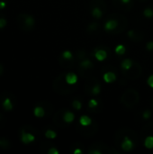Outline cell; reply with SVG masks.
<instances>
[{"instance_id":"cell-1","label":"cell","mask_w":153,"mask_h":154,"mask_svg":"<svg viewBox=\"0 0 153 154\" xmlns=\"http://www.w3.org/2000/svg\"><path fill=\"white\" fill-rule=\"evenodd\" d=\"M66 74L67 73H61L59 76L56 77L52 83V88L53 90L60 95H69L75 91L74 88H71V85H69L66 81Z\"/></svg>"},{"instance_id":"cell-2","label":"cell","mask_w":153,"mask_h":154,"mask_svg":"<svg viewBox=\"0 0 153 154\" xmlns=\"http://www.w3.org/2000/svg\"><path fill=\"white\" fill-rule=\"evenodd\" d=\"M139 98V92L134 88H129L123 93L121 97V103L127 108H133L138 104Z\"/></svg>"},{"instance_id":"cell-3","label":"cell","mask_w":153,"mask_h":154,"mask_svg":"<svg viewBox=\"0 0 153 154\" xmlns=\"http://www.w3.org/2000/svg\"><path fill=\"white\" fill-rule=\"evenodd\" d=\"M18 134H19V137L21 139L22 143H23L25 144L34 142L36 139V136H38L40 134L39 131L31 125H23V126L20 127Z\"/></svg>"},{"instance_id":"cell-4","label":"cell","mask_w":153,"mask_h":154,"mask_svg":"<svg viewBox=\"0 0 153 154\" xmlns=\"http://www.w3.org/2000/svg\"><path fill=\"white\" fill-rule=\"evenodd\" d=\"M16 23L18 27L23 32H30L35 26V20L34 17L29 14L22 13L17 15Z\"/></svg>"},{"instance_id":"cell-5","label":"cell","mask_w":153,"mask_h":154,"mask_svg":"<svg viewBox=\"0 0 153 154\" xmlns=\"http://www.w3.org/2000/svg\"><path fill=\"white\" fill-rule=\"evenodd\" d=\"M0 103L4 110L9 112L14 109L16 105V98L14 94L9 91H5L0 96Z\"/></svg>"},{"instance_id":"cell-6","label":"cell","mask_w":153,"mask_h":154,"mask_svg":"<svg viewBox=\"0 0 153 154\" xmlns=\"http://www.w3.org/2000/svg\"><path fill=\"white\" fill-rule=\"evenodd\" d=\"M78 133L84 137H91L97 134L98 132V124L96 122H92L90 125L83 126V125H78L76 127Z\"/></svg>"},{"instance_id":"cell-7","label":"cell","mask_w":153,"mask_h":154,"mask_svg":"<svg viewBox=\"0 0 153 154\" xmlns=\"http://www.w3.org/2000/svg\"><path fill=\"white\" fill-rule=\"evenodd\" d=\"M125 135H128L135 143L138 142L137 134L133 130L129 129V128H122V129H120V130H118L116 132V134H115V143H116V144H120L121 145V143L124 140Z\"/></svg>"},{"instance_id":"cell-8","label":"cell","mask_w":153,"mask_h":154,"mask_svg":"<svg viewBox=\"0 0 153 154\" xmlns=\"http://www.w3.org/2000/svg\"><path fill=\"white\" fill-rule=\"evenodd\" d=\"M123 71H124V75L126 79H131V80H135L141 77V75L142 73V66L138 62L133 61V64L130 69L123 70Z\"/></svg>"},{"instance_id":"cell-9","label":"cell","mask_w":153,"mask_h":154,"mask_svg":"<svg viewBox=\"0 0 153 154\" xmlns=\"http://www.w3.org/2000/svg\"><path fill=\"white\" fill-rule=\"evenodd\" d=\"M109 16L115 17V18H116L118 20V26H117V28L115 31H113L111 33L117 34V33H120V32H124L126 29V27L128 25V21H127V19H126V17L124 15H123L121 14H111Z\"/></svg>"},{"instance_id":"cell-10","label":"cell","mask_w":153,"mask_h":154,"mask_svg":"<svg viewBox=\"0 0 153 154\" xmlns=\"http://www.w3.org/2000/svg\"><path fill=\"white\" fill-rule=\"evenodd\" d=\"M90 149H96V150H99L102 153H108V154H119L120 152L113 148V147H110L108 145H106V143H93L92 145H90Z\"/></svg>"},{"instance_id":"cell-11","label":"cell","mask_w":153,"mask_h":154,"mask_svg":"<svg viewBox=\"0 0 153 154\" xmlns=\"http://www.w3.org/2000/svg\"><path fill=\"white\" fill-rule=\"evenodd\" d=\"M65 111H66V109H60V110L57 111L55 113V115L53 116V123L57 127H65V126L69 125V124H67L63 119V115H64Z\"/></svg>"},{"instance_id":"cell-12","label":"cell","mask_w":153,"mask_h":154,"mask_svg":"<svg viewBox=\"0 0 153 154\" xmlns=\"http://www.w3.org/2000/svg\"><path fill=\"white\" fill-rule=\"evenodd\" d=\"M127 35L131 41L135 42H139L143 40L145 34L141 30H131L127 32Z\"/></svg>"},{"instance_id":"cell-13","label":"cell","mask_w":153,"mask_h":154,"mask_svg":"<svg viewBox=\"0 0 153 154\" xmlns=\"http://www.w3.org/2000/svg\"><path fill=\"white\" fill-rule=\"evenodd\" d=\"M120 146L122 147V149H123L124 152H130V151H132V150L134 148V146H135V142L133 141L128 135H125L124 138V140L122 141Z\"/></svg>"},{"instance_id":"cell-14","label":"cell","mask_w":153,"mask_h":154,"mask_svg":"<svg viewBox=\"0 0 153 154\" xmlns=\"http://www.w3.org/2000/svg\"><path fill=\"white\" fill-rule=\"evenodd\" d=\"M58 61H59V64L64 69H71L74 66V57L69 59V58L63 57L60 54L58 58Z\"/></svg>"},{"instance_id":"cell-15","label":"cell","mask_w":153,"mask_h":154,"mask_svg":"<svg viewBox=\"0 0 153 154\" xmlns=\"http://www.w3.org/2000/svg\"><path fill=\"white\" fill-rule=\"evenodd\" d=\"M117 26H118V20L115 17L109 16V20L105 23L104 29L111 33L113 31H115L117 28Z\"/></svg>"},{"instance_id":"cell-16","label":"cell","mask_w":153,"mask_h":154,"mask_svg":"<svg viewBox=\"0 0 153 154\" xmlns=\"http://www.w3.org/2000/svg\"><path fill=\"white\" fill-rule=\"evenodd\" d=\"M94 7L100 8L104 13L107 10V5L105 0H91V2L89 3V8L91 10Z\"/></svg>"},{"instance_id":"cell-17","label":"cell","mask_w":153,"mask_h":154,"mask_svg":"<svg viewBox=\"0 0 153 154\" xmlns=\"http://www.w3.org/2000/svg\"><path fill=\"white\" fill-rule=\"evenodd\" d=\"M148 135H152L153 136V122L146 125L144 127H142L141 134H140V139L144 140V138Z\"/></svg>"},{"instance_id":"cell-18","label":"cell","mask_w":153,"mask_h":154,"mask_svg":"<svg viewBox=\"0 0 153 154\" xmlns=\"http://www.w3.org/2000/svg\"><path fill=\"white\" fill-rule=\"evenodd\" d=\"M96 82H98V80H97L95 77H93V76H89L88 78H87V82H86V84H85V91H86L87 94L90 95L91 90H92L93 87L95 86V84H96Z\"/></svg>"},{"instance_id":"cell-19","label":"cell","mask_w":153,"mask_h":154,"mask_svg":"<svg viewBox=\"0 0 153 154\" xmlns=\"http://www.w3.org/2000/svg\"><path fill=\"white\" fill-rule=\"evenodd\" d=\"M107 51H106L105 49H99V48H96L95 50V58L99 60V61H103L105 60L106 58H107Z\"/></svg>"},{"instance_id":"cell-20","label":"cell","mask_w":153,"mask_h":154,"mask_svg":"<svg viewBox=\"0 0 153 154\" xmlns=\"http://www.w3.org/2000/svg\"><path fill=\"white\" fill-rule=\"evenodd\" d=\"M113 3H114V5L117 8L124 9V10H126V11L131 10L133 8V2H130L129 4H124L121 0H113Z\"/></svg>"},{"instance_id":"cell-21","label":"cell","mask_w":153,"mask_h":154,"mask_svg":"<svg viewBox=\"0 0 153 154\" xmlns=\"http://www.w3.org/2000/svg\"><path fill=\"white\" fill-rule=\"evenodd\" d=\"M37 104L41 105L44 108L45 113H46V116H50L53 113V106L51 105V103H50L48 101H40Z\"/></svg>"},{"instance_id":"cell-22","label":"cell","mask_w":153,"mask_h":154,"mask_svg":"<svg viewBox=\"0 0 153 154\" xmlns=\"http://www.w3.org/2000/svg\"><path fill=\"white\" fill-rule=\"evenodd\" d=\"M33 114L38 118H42V117L46 116V113H45L44 108L39 104H36V106L33 109Z\"/></svg>"},{"instance_id":"cell-23","label":"cell","mask_w":153,"mask_h":154,"mask_svg":"<svg viewBox=\"0 0 153 154\" xmlns=\"http://www.w3.org/2000/svg\"><path fill=\"white\" fill-rule=\"evenodd\" d=\"M103 78L106 83H113L116 80V74L112 71H107L104 74Z\"/></svg>"},{"instance_id":"cell-24","label":"cell","mask_w":153,"mask_h":154,"mask_svg":"<svg viewBox=\"0 0 153 154\" xmlns=\"http://www.w3.org/2000/svg\"><path fill=\"white\" fill-rule=\"evenodd\" d=\"M66 81L68 82L69 85H75L78 82V76L75 73L69 72L66 74Z\"/></svg>"},{"instance_id":"cell-25","label":"cell","mask_w":153,"mask_h":154,"mask_svg":"<svg viewBox=\"0 0 153 154\" xmlns=\"http://www.w3.org/2000/svg\"><path fill=\"white\" fill-rule=\"evenodd\" d=\"M11 148V143L7 138L1 137L0 138V149L3 151H7Z\"/></svg>"},{"instance_id":"cell-26","label":"cell","mask_w":153,"mask_h":154,"mask_svg":"<svg viewBox=\"0 0 153 154\" xmlns=\"http://www.w3.org/2000/svg\"><path fill=\"white\" fill-rule=\"evenodd\" d=\"M52 146H54V145H53L51 143L43 142V143H41L39 150H40V152H41V153H43V154L48 153V151H49Z\"/></svg>"},{"instance_id":"cell-27","label":"cell","mask_w":153,"mask_h":154,"mask_svg":"<svg viewBox=\"0 0 153 154\" xmlns=\"http://www.w3.org/2000/svg\"><path fill=\"white\" fill-rule=\"evenodd\" d=\"M63 119H64V121L67 123V124H70V123H72L73 121H74V119H75V115L72 113V112H70V111H69V110H66L65 111V113H64V115H63Z\"/></svg>"},{"instance_id":"cell-28","label":"cell","mask_w":153,"mask_h":154,"mask_svg":"<svg viewBox=\"0 0 153 154\" xmlns=\"http://www.w3.org/2000/svg\"><path fill=\"white\" fill-rule=\"evenodd\" d=\"M133 64V60H130V59H125L122 61L121 63V68L123 70H128L131 69V67Z\"/></svg>"},{"instance_id":"cell-29","label":"cell","mask_w":153,"mask_h":154,"mask_svg":"<svg viewBox=\"0 0 153 154\" xmlns=\"http://www.w3.org/2000/svg\"><path fill=\"white\" fill-rule=\"evenodd\" d=\"M87 51L84 50V49H80V50H78L77 52H76V59L78 60H79V62L85 59H87Z\"/></svg>"},{"instance_id":"cell-30","label":"cell","mask_w":153,"mask_h":154,"mask_svg":"<svg viewBox=\"0 0 153 154\" xmlns=\"http://www.w3.org/2000/svg\"><path fill=\"white\" fill-rule=\"evenodd\" d=\"M92 119L90 117H88L87 116H82L79 118V124L83 126H87L90 125L92 124Z\"/></svg>"},{"instance_id":"cell-31","label":"cell","mask_w":153,"mask_h":154,"mask_svg":"<svg viewBox=\"0 0 153 154\" xmlns=\"http://www.w3.org/2000/svg\"><path fill=\"white\" fill-rule=\"evenodd\" d=\"M91 14H92L93 17H95L96 19H100L102 17L104 12L98 7H94V8L91 9Z\"/></svg>"},{"instance_id":"cell-32","label":"cell","mask_w":153,"mask_h":154,"mask_svg":"<svg viewBox=\"0 0 153 154\" xmlns=\"http://www.w3.org/2000/svg\"><path fill=\"white\" fill-rule=\"evenodd\" d=\"M144 146L147 149H153V136L148 135L144 139Z\"/></svg>"},{"instance_id":"cell-33","label":"cell","mask_w":153,"mask_h":154,"mask_svg":"<svg viewBox=\"0 0 153 154\" xmlns=\"http://www.w3.org/2000/svg\"><path fill=\"white\" fill-rule=\"evenodd\" d=\"M99 29V23H91L88 26H87V32L88 33H92L94 32H96Z\"/></svg>"},{"instance_id":"cell-34","label":"cell","mask_w":153,"mask_h":154,"mask_svg":"<svg viewBox=\"0 0 153 154\" xmlns=\"http://www.w3.org/2000/svg\"><path fill=\"white\" fill-rule=\"evenodd\" d=\"M100 92H101V86H100V83H99V82H96V83L95 84V86L93 87L90 95H95V96H96V95H98Z\"/></svg>"},{"instance_id":"cell-35","label":"cell","mask_w":153,"mask_h":154,"mask_svg":"<svg viewBox=\"0 0 153 154\" xmlns=\"http://www.w3.org/2000/svg\"><path fill=\"white\" fill-rule=\"evenodd\" d=\"M125 51H126V49H125V47H124V45H122V44L117 45L116 48H115V52H116V54H118V55H124V54L125 53Z\"/></svg>"},{"instance_id":"cell-36","label":"cell","mask_w":153,"mask_h":154,"mask_svg":"<svg viewBox=\"0 0 153 154\" xmlns=\"http://www.w3.org/2000/svg\"><path fill=\"white\" fill-rule=\"evenodd\" d=\"M45 137H46L47 139L52 140V139H55V138L57 137V134H56L54 131H52V130H47V131L45 132Z\"/></svg>"},{"instance_id":"cell-37","label":"cell","mask_w":153,"mask_h":154,"mask_svg":"<svg viewBox=\"0 0 153 154\" xmlns=\"http://www.w3.org/2000/svg\"><path fill=\"white\" fill-rule=\"evenodd\" d=\"M143 14H144V16H145V17H147V18H152L153 9L151 7V6H150V7L145 8V9H144V11H143Z\"/></svg>"},{"instance_id":"cell-38","label":"cell","mask_w":153,"mask_h":154,"mask_svg":"<svg viewBox=\"0 0 153 154\" xmlns=\"http://www.w3.org/2000/svg\"><path fill=\"white\" fill-rule=\"evenodd\" d=\"M98 106H99V103H98V101L96 100V99H90L89 102H88V108H89V109L96 108Z\"/></svg>"},{"instance_id":"cell-39","label":"cell","mask_w":153,"mask_h":154,"mask_svg":"<svg viewBox=\"0 0 153 154\" xmlns=\"http://www.w3.org/2000/svg\"><path fill=\"white\" fill-rule=\"evenodd\" d=\"M72 106H73V108H75L76 110H80L81 107H82V104H81V102L78 101V100H74V101L72 102Z\"/></svg>"},{"instance_id":"cell-40","label":"cell","mask_w":153,"mask_h":154,"mask_svg":"<svg viewBox=\"0 0 153 154\" xmlns=\"http://www.w3.org/2000/svg\"><path fill=\"white\" fill-rule=\"evenodd\" d=\"M151 116V112L149 109H146V110L143 111V113H142V118H143L144 120L150 119Z\"/></svg>"},{"instance_id":"cell-41","label":"cell","mask_w":153,"mask_h":154,"mask_svg":"<svg viewBox=\"0 0 153 154\" xmlns=\"http://www.w3.org/2000/svg\"><path fill=\"white\" fill-rule=\"evenodd\" d=\"M6 19L5 18V16L3 14H0V29L4 28L6 25Z\"/></svg>"},{"instance_id":"cell-42","label":"cell","mask_w":153,"mask_h":154,"mask_svg":"<svg viewBox=\"0 0 153 154\" xmlns=\"http://www.w3.org/2000/svg\"><path fill=\"white\" fill-rule=\"evenodd\" d=\"M5 124H6V119H5V116L0 114V129L3 128L5 125Z\"/></svg>"},{"instance_id":"cell-43","label":"cell","mask_w":153,"mask_h":154,"mask_svg":"<svg viewBox=\"0 0 153 154\" xmlns=\"http://www.w3.org/2000/svg\"><path fill=\"white\" fill-rule=\"evenodd\" d=\"M61 55H62L63 57H65V58H69V59L73 58V54H72V52H71V51H64L61 53Z\"/></svg>"},{"instance_id":"cell-44","label":"cell","mask_w":153,"mask_h":154,"mask_svg":"<svg viewBox=\"0 0 153 154\" xmlns=\"http://www.w3.org/2000/svg\"><path fill=\"white\" fill-rule=\"evenodd\" d=\"M47 154H59V151L56 149L55 146H52V147L48 151V153Z\"/></svg>"},{"instance_id":"cell-45","label":"cell","mask_w":153,"mask_h":154,"mask_svg":"<svg viewBox=\"0 0 153 154\" xmlns=\"http://www.w3.org/2000/svg\"><path fill=\"white\" fill-rule=\"evenodd\" d=\"M147 83H148V85H149L151 88H153V75H151V76L149 77V79H148V80H147Z\"/></svg>"},{"instance_id":"cell-46","label":"cell","mask_w":153,"mask_h":154,"mask_svg":"<svg viewBox=\"0 0 153 154\" xmlns=\"http://www.w3.org/2000/svg\"><path fill=\"white\" fill-rule=\"evenodd\" d=\"M146 48H147V50H149V51H152L153 50V42L152 41L149 42L146 44Z\"/></svg>"},{"instance_id":"cell-47","label":"cell","mask_w":153,"mask_h":154,"mask_svg":"<svg viewBox=\"0 0 153 154\" xmlns=\"http://www.w3.org/2000/svg\"><path fill=\"white\" fill-rule=\"evenodd\" d=\"M6 6V2L4 0H0V10H3Z\"/></svg>"},{"instance_id":"cell-48","label":"cell","mask_w":153,"mask_h":154,"mask_svg":"<svg viewBox=\"0 0 153 154\" xmlns=\"http://www.w3.org/2000/svg\"><path fill=\"white\" fill-rule=\"evenodd\" d=\"M4 71H5V68L4 66L0 63V76H2L4 74Z\"/></svg>"},{"instance_id":"cell-49","label":"cell","mask_w":153,"mask_h":154,"mask_svg":"<svg viewBox=\"0 0 153 154\" xmlns=\"http://www.w3.org/2000/svg\"><path fill=\"white\" fill-rule=\"evenodd\" d=\"M82 152H82V150H81V149H77V150L73 151V154H78V153L81 154Z\"/></svg>"},{"instance_id":"cell-50","label":"cell","mask_w":153,"mask_h":154,"mask_svg":"<svg viewBox=\"0 0 153 154\" xmlns=\"http://www.w3.org/2000/svg\"><path fill=\"white\" fill-rule=\"evenodd\" d=\"M124 4H129L132 0H121Z\"/></svg>"},{"instance_id":"cell-51","label":"cell","mask_w":153,"mask_h":154,"mask_svg":"<svg viewBox=\"0 0 153 154\" xmlns=\"http://www.w3.org/2000/svg\"><path fill=\"white\" fill-rule=\"evenodd\" d=\"M140 2H144V1H147V0H139Z\"/></svg>"},{"instance_id":"cell-52","label":"cell","mask_w":153,"mask_h":154,"mask_svg":"<svg viewBox=\"0 0 153 154\" xmlns=\"http://www.w3.org/2000/svg\"><path fill=\"white\" fill-rule=\"evenodd\" d=\"M151 8L153 9V4H152V5H151Z\"/></svg>"},{"instance_id":"cell-53","label":"cell","mask_w":153,"mask_h":154,"mask_svg":"<svg viewBox=\"0 0 153 154\" xmlns=\"http://www.w3.org/2000/svg\"><path fill=\"white\" fill-rule=\"evenodd\" d=\"M152 107H153V101H152Z\"/></svg>"}]
</instances>
